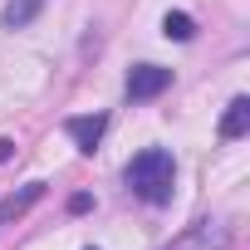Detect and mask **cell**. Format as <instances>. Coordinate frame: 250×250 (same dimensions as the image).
I'll return each instance as SVG.
<instances>
[{
    "label": "cell",
    "mask_w": 250,
    "mask_h": 250,
    "mask_svg": "<svg viewBox=\"0 0 250 250\" xmlns=\"http://www.w3.org/2000/svg\"><path fill=\"white\" fill-rule=\"evenodd\" d=\"M123 182H128V191L147 206H167L172 201V187H177V162L167 147H143L128 167H123Z\"/></svg>",
    "instance_id": "obj_1"
},
{
    "label": "cell",
    "mask_w": 250,
    "mask_h": 250,
    "mask_svg": "<svg viewBox=\"0 0 250 250\" xmlns=\"http://www.w3.org/2000/svg\"><path fill=\"white\" fill-rule=\"evenodd\" d=\"M167 88H172V69H162V64H133V74H128V98L133 103H147V98H157Z\"/></svg>",
    "instance_id": "obj_2"
},
{
    "label": "cell",
    "mask_w": 250,
    "mask_h": 250,
    "mask_svg": "<svg viewBox=\"0 0 250 250\" xmlns=\"http://www.w3.org/2000/svg\"><path fill=\"white\" fill-rule=\"evenodd\" d=\"M230 245V226L226 221H196L182 240H172L167 250H226Z\"/></svg>",
    "instance_id": "obj_3"
},
{
    "label": "cell",
    "mask_w": 250,
    "mask_h": 250,
    "mask_svg": "<svg viewBox=\"0 0 250 250\" xmlns=\"http://www.w3.org/2000/svg\"><path fill=\"white\" fill-rule=\"evenodd\" d=\"M64 133L79 143V152H93V147H98V138L108 133V113H93V118H69V123H64Z\"/></svg>",
    "instance_id": "obj_4"
},
{
    "label": "cell",
    "mask_w": 250,
    "mask_h": 250,
    "mask_svg": "<svg viewBox=\"0 0 250 250\" xmlns=\"http://www.w3.org/2000/svg\"><path fill=\"white\" fill-rule=\"evenodd\" d=\"M245 133H250V98L235 93V98L226 103V118H221V138L235 143V138H245Z\"/></svg>",
    "instance_id": "obj_5"
},
{
    "label": "cell",
    "mask_w": 250,
    "mask_h": 250,
    "mask_svg": "<svg viewBox=\"0 0 250 250\" xmlns=\"http://www.w3.org/2000/svg\"><path fill=\"white\" fill-rule=\"evenodd\" d=\"M40 10H44V0H10L5 15H0V25H5V30H25Z\"/></svg>",
    "instance_id": "obj_6"
},
{
    "label": "cell",
    "mask_w": 250,
    "mask_h": 250,
    "mask_svg": "<svg viewBox=\"0 0 250 250\" xmlns=\"http://www.w3.org/2000/svg\"><path fill=\"white\" fill-rule=\"evenodd\" d=\"M162 35H167V40H182V44H187V40L196 35V20H191L187 10H167V20H162Z\"/></svg>",
    "instance_id": "obj_7"
},
{
    "label": "cell",
    "mask_w": 250,
    "mask_h": 250,
    "mask_svg": "<svg viewBox=\"0 0 250 250\" xmlns=\"http://www.w3.org/2000/svg\"><path fill=\"white\" fill-rule=\"evenodd\" d=\"M88 206H93V196H88V191H79V196H69V211H74V216H79V211H88Z\"/></svg>",
    "instance_id": "obj_8"
},
{
    "label": "cell",
    "mask_w": 250,
    "mask_h": 250,
    "mask_svg": "<svg viewBox=\"0 0 250 250\" xmlns=\"http://www.w3.org/2000/svg\"><path fill=\"white\" fill-rule=\"evenodd\" d=\"M10 157H15V143H10V138H0V162H10Z\"/></svg>",
    "instance_id": "obj_9"
}]
</instances>
